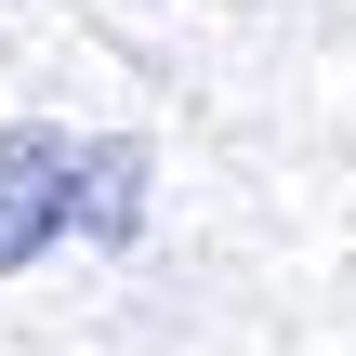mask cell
<instances>
[{
    "mask_svg": "<svg viewBox=\"0 0 356 356\" xmlns=\"http://www.w3.org/2000/svg\"><path fill=\"white\" fill-rule=\"evenodd\" d=\"M145 225V159L106 145V132H0V277L40 264L53 238H132Z\"/></svg>",
    "mask_w": 356,
    "mask_h": 356,
    "instance_id": "obj_1",
    "label": "cell"
}]
</instances>
